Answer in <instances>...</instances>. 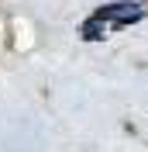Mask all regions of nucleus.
Wrapping results in <instances>:
<instances>
[{"instance_id":"1","label":"nucleus","mask_w":148,"mask_h":152,"mask_svg":"<svg viewBox=\"0 0 148 152\" xmlns=\"http://www.w3.org/2000/svg\"><path fill=\"white\" fill-rule=\"evenodd\" d=\"M96 21H120V24H131V21H141V7H134V4H107V7L96 10Z\"/></svg>"},{"instance_id":"2","label":"nucleus","mask_w":148,"mask_h":152,"mask_svg":"<svg viewBox=\"0 0 148 152\" xmlns=\"http://www.w3.org/2000/svg\"><path fill=\"white\" fill-rule=\"evenodd\" d=\"M83 38L86 42H96V38H103V31L100 28H83Z\"/></svg>"}]
</instances>
